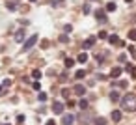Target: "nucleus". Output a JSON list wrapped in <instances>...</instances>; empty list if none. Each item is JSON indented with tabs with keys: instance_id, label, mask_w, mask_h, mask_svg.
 I'll list each match as a JSON object with an SVG mask.
<instances>
[{
	"instance_id": "24",
	"label": "nucleus",
	"mask_w": 136,
	"mask_h": 125,
	"mask_svg": "<svg viewBox=\"0 0 136 125\" xmlns=\"http://www.w3.org/2000/svg\"><path fill=\"white\" fill-rule=\"evenodd\" d=\"M99 37H101V39H106V37H108V34L105 32V30H101V32H99Z\"/></svg>"
},
{
	"instance_id": "8",
	"label": "nucleus",
	"mask_w": 136,
	"mask_h": 125,
	"mask_svg": "<svg viewBox=\"0 0 136 125\" xmlns=\"http://www.w3.org/2000/svg\"><path fill=\"white\" fill-rule=\"evenodd\" d=\"M121 71H123L121 67H114V69H112V71H110V77H112V79H117V77L121 75Z\"/></svg>"
},
{
	"instance_id": "19",
	"label": "nucleus",
	"mask_w": 136,
	"mask_h": 125,
	"mask_svg": "<svg viewBox=\"0 0 136 125\" xmlns=\"http://www.w3.org/2000/svg\"><path fill=\"white\" fill-rule=\"evenodd\" d=\"M129 39L131 41H136V28H132L131 32H129Z\"/></svg>"
},
{
	"instance_id": "30",
	"label": "nucleus",
	"mask_w": 136,
	"mask_h": 125,
	"mask_svg": "<svg viewBox=\"0 0 136 125\" xmlns=\"http://www.w3.org/2000/svg\"><path fill=\"white\" fill-rule=\"evenodd\" d=\"M63 30H65V32H71V30H73V26H71V24H65V28H63Z\"/></svg>"
},
{
	"instance_id": "17",
	"label": "nucleus",
	"mask_w": 136,
	"mask_h": 125,
	"mask_svg": "<svg viewBox=\"0 0 136 125\" xmlns=\"http://www.w3.org/2000/svg\"><path fill=\"white\" fill-rule=\"evenodd\" d=\"M110 99H112V101H117V99H119V91H116V90L110 91Z\"/></svg>"
},
{
	"instance_id": "1",
	"label": "nucleus",
	"mask_w": 136,
	"mask_h": 125,
	"mask_svg": "<svg viewBox=\"0 0 136 125\" xmlns=\"http://www.w3.org/2000/svg\"><path fill=\"white\" fill-rule=\"evenodd\" d=\"M121 101V106H123V110L127 112H136V95L134 93H127V95L123 99H119Z\"/></svg>"
},
{
	"instance_id": "34",
	"label": "nucleus",
	"mask_w": 136,
	"mask_h": 125,
	"mask_svg": "<svg viewBox=\"0 0 136 125\" xmlns=\"http://www.w3.org/2000/svg\"><path fill=\"white\" fill-rule=\"evenodd\" d=\"M0 91H2V86H0Z\"/></svg>"
},
{
	"instance_id": "29",
	"label": "nucleus",
	"mask_w": 136,
	"mask_h": 125,
	"mask_svg": "<svg viewBox=\"0 0 136 125\" xmlns=\"http://www.w3.org/2000/svg\"><path fill=\"white\" fill-rule=\"evenodd\" d=\"M17 121H19V123H22V121H24V116L19 114V116H17Z\"/></svg>"
},
{
	"instance_id": "18",
	"label": "nucleus",
	"mask_w": 136,
	"mask_h": 125,
	"mask_svg": "<svg viewBox=\"0 0 136 125\" xmlns=\"http://www.w3.org/2000/svg\"><path fill=\"white\" fill-rule=\"evenodd\" d=\"M32 77H34L36 80H37V79H41V71H39V69H34V71H32Z\"/></svg>"
},
{
	"instance_id": "21",
	"label": "nucleus",
	"mask_w": 136,
	"mask_h": 125,
	"mask_svg": "<svg viewBox=\"0 0 136 125\" xmlns=\"http://www.w3.org/2000/svg\"><path fill=\"white\" fill-rule=\"evenodd\" d=\"M39 101H41V103H45V101H47V93L45 91H39V97H37Z\"/></svg>"
},
{
	"instance_id": "10",
	"label": "nucleus",
	"mask_w": 136,
	"mask_h": 125,
	"mask_svg": "<svg viewBox=\"0 0 136 125\" xmlns=\"http://www.w3.org/2000/svg\"><path fill=\"white\" fill-rule=\"evenodd\" d=\"M95 17H97L99 21H103V22H106V15H105V11H103V10H99L97 13H95Z\"/></svg>"
},
{
	"instance_id": "26",
	"label": "nucleus",
	"mask_w": 136,
	"mask_h": 125,
	"mask_svg": "<svg viewBox=\"0 0 136 125\" xmlns=\"http://www.w3.org/2000/svg\"><path fill=\"white\" fill-rule=\"evenodd\" d=\"M32 88H34V90H41V84H39V82L36 80L34 84H32Z\"/></svg>"
},
{
	"instance_id": "15",
	"label": "nucleus",
	"mask_w": 136,
	"mask_h": 125,
	"mask_svg": "<svg viewBox=\"0 0 136 125\" xmlns=\"http://www.w3.org/2000/svg\"><path fill=\"white\" fill-rule=\"evenodd\" d=\"M116 10H117V7H116L114 2H108V4H106V11H116Z\"/></svg>"
},
{
	"instance_id": "28",
	"label": "nucleus",
	"mask_w": 136,
	"mask_h": 125,
	"mask_svg": "<svg viewBox=\"0 0 136 125\" xmlns=\"http://www.w3.org/2000/svg\"><path fill=\"white\" fill-rule=\"evenodd\" d=\"M90 11H91V10H90V4H86V6H84V13L88 15V13H90Z\"/></svg>"
},
{
	"instance_id": "31",
	"label": "nucleus",
	"mask_w": 136,
	"mask_h": 125,
	"mask_svg": "<svg viewBox=\"0 0 136 125\" xmlns=\"http://www.w3.org/2000/svg\"><path fill=\"white\" fill-rule=\"evenodd\" d=\"M45 125H56V121H54V120H49V121H47Z\"/></svg>"
},
{
	"instance_id": "32",
	"label": "nucleus",
	"mask_w": 136,
	"mask_h": 125,
	"mask_svg": "<svg viewBox=\"0 0 136 125\" xmlns=\"http://www.w3.org/2000/svg\"><path fill=\"white\" fill-rule=\"evenodd\" d=\"M125 2H127V4H131V2H132V0H125Z\"/></svg>"
},
{
	"instance_id": "2",
	"label": "nucleus",
	"mask_w": 136,
	"mask_h": 125,
	"mask_svg": "<svg viewBox=\"0 0 136 125\" xmlns=\"http://www.w3.org/2000/svg\"><path fill=\"white\" fill-rule=\"evenodd\" d=\"M36 41H37V36H30L28 39H26V43L22 45V51H24V52H26V51H30L32 47L36 45Z\"/></svg>"
},
{
	"instance_id": "14",
	"label": "nucleus",
	"mask_w": 136,
	"mask_h": 125,
	"mask_svg": "<svg viewBox=\"0 0 136 125\" xmlns=\"http://www.w3.org/2000/svg\"><path fill=\"white\" fill-rule=\"evenodd\" d=\"M78 62H80V64H86V62H88V54H86V52L78 54Z\"/></svg>"
},
{
	"instance_id": "27",
	"label": "nucleus",
	"mask_w": 136,
	"mask_h": 125,
	"mask_svg": "<svg viewBox=\"0 0 136 125\" xmlns=\"http://www.w3.org/2000/svg\"><path fill=\"white\" fill-rule=\"evenodd\" d=\"M60 41H62V43H67L69 39H67V36H65V34H62V36H60Z\"/></svg>"
},
{
	"instance_id": "23",
	"label": "nucleus",
	"mask_w": 136,
	"mask_h": 125,
	"mask_svg": "<svg viewBox=\"0 0 136 125\" xmlns=\"http://www.w3.org/2000/svg\"><path fill=\"white\" fill-rule=\"evenodd\" d=\"M78 106H80L82 110H84V108H88V101H86V99H80V103H78Z\"/></svg>"
},
{
	"instance_id": "13",
	"label": "nucleus",
	"mask_w": 136,
	"mask_h": 125,
	"mask_svg": "<svg viewBox=\"0 0 136 125\" xmlns=\"http://www.w3.org/2000/svg\"><path fill=\"white\" fill-rule=\"evenodd\" d=\"M93 123L95 125H106V118H95Z\"/></svg>"
},
{
	"instance_id": "6",
	"label": "nucleus",
	"mask_w": 136,
	"mask_h": 125,
	"mask_svg": "<svg viewBox=\"0 0 136 125\" xmlns=\"http://www.w3.org/2000/svg\"><path fill=\"white\" fill-rule=\"evenodd\" d=\"M15 41H17V43L24 41V30H17V32H15Z\"/></svg>"
},
{
	"instance_id": "5",
	"label": "nucleus",
	"mask_w": 136,
	"mask_h": 125,
	"mask_svg": "<svg viewBox=\"0 0 136 125\" xmlns=\"http://www.w3.org/2000/svg\"><path fill=\"white\" fill-rule=\"evenodd\" d=\"M108 41H110L112 45H119V47H123V45H125V43H123L121 39H119L117 36H108Z\"/></svg>"
},
{
	"instance_id": "22",
	"label": "nucleus",
	"mask_w": 136,
	"mask_h": 125,
	"mask_svg": "<svg viewBox=\"0 0 136 125\" xmlns=\"http://www.w3.org/2000/svg\"><path fill=\"white\" fill-rule=\"evenodd\" d=\"M6 7H7L10 11H15V7H17V6H15V2H7V4H6Z\"/></svg>"
},
{
	"instance_id": "3",
	"label": "nucleus",
	"mask_w": 136,
	"mask_h": 125,
	"mask_svg": "<svg viewBox=\"0 0 136 125\" xmlns=\"http://www.w3.org/2000/svg\"><path fill=\"white\" fill-rule=\"evenodd\" d=\"M52 112H54V114H62V112H63V103L56 101V103L52 105Z\"/></svg>"
},
{
	"instance_id": "20",
	"label": "nucleus",
	"mask_w": 136,
	"mask_h": 125,
	"mask_svg": "<svg viewBox=\"0 0 136 125\" xmlns=\"http://www.w3.org/2000/svg\"><path fill=\"white\" fill-rule=\"evenodd\" d=\"M75 65V60L73 58H65V67H73Z\"/></svg>"
},
{
	"instance_id": "9",
	"label": "nucleus",
	"mask_w": 136,
	"mask_h": 125,
	"mask_svg": "<svg viewBox=\"0 0 136 125\" xmlns=\"http://www.w3.org/2000/svg\"><path fill=\"white\" fill-rule=\"evenodd\" d=\"M75 93H76V95H84V93H86V88H84L82 84H76V86H75Z\"/></svg>"
},
{
	"instance_id": "12",
	"label": "nucleus",
	"mask_w": 136,
	"mask_h": 125,
	"mask_svg": "<svg viewBox=\"0 0 136 125\" xmlns=\"http://www.w3.org/2000/svg\"><path fill=\"white\" fill-rule=\"evenodd\" d=\"M84 77H86V69H78L75 73V79H84Z\"/></svg>"
},
{
	"instance_id": "16",
	"label": "nucleus",
	"mask_w": 136,
	"mask_h": 125,
	"mask_svg": "<svg viewBox=\"0 0 136 125\" xmlns=\"http://www.w3.org/2000/svg\"><path fill=\"white\" fill-rule=\"evenodd\" d=\"M134 69H136V67H134L132 64H127V65H125V71H127V73H131V75L134 73Z\"/></svg>"
},
{
	"instance_id": "7",
	"label": "nucleus",
	"mask_w": 136,
	"mask_h": 125,
	"mask_svg": "<svg viewBox=\"0 0 136 125\" xmlns=\"http://www.w3.org/2000/svg\"><path fill=\"white\" fill-rule=\"evenodd\" d=\"M93 45H95V37H88V39L84 41V45H82V47H84V49H91Z\"/></svg>"
},
{
	"instance_id": "25",
	"label": "nucleus",
	"mask_w": 136,
	"mask_h": 125,
	"mask_svg": "<svg viewBox=\"0 0 136 125\" xmlns=\"http://www.w3.org/2000/svg\"><path fill=\"white\" fill-rule=\"evenodd\" d=\"M117 84H119V88H127V86H129V82H127V80H119Z\"/></svg>"
},
{
	"instance_id": "33",
	"label": "nucleus",
	"mask_w": 136,
	"mask_h": 125,
	"mask_svg": "<svg viewBox=\"0 0 136 125\" xmlns=\"http://www.w3.org/2000/svg\"><path fill=\"white\" fill-rule=\"evenodd\" d=\"M30 2H37V0H30Z\"/></svg>"
},
{
	"instance_id": "4",
	"label": "nucleus",
	"mask_w": 136,
	"mask_h": 125,
	"mask_svg": "<svg viewBox=\"0 0 136 125\" xmlns=\"http://www.w3.org/2000/svg\"><path fill=\"white\" fill-rule=\"evenodd\" d=\"M62 121H63V125H71V123H75V116L73 114H65L62 118Z\"/></svg>"
},
{
	"instance_id": "11",
	"label": "nucleus",
	"mask_w": 136,
	"mask_h": 125,
	"mask_svg": "<svg viewBox=\"0 0 136 125\" xmlns=\"http://www.w3.org/2000/svg\"><path fill=\"white\" fill-rule=\"evenodd\" d=\"M112 120H114V121H121V112L114 110V112H112Z\"/></svg>"
}]
</instances>
